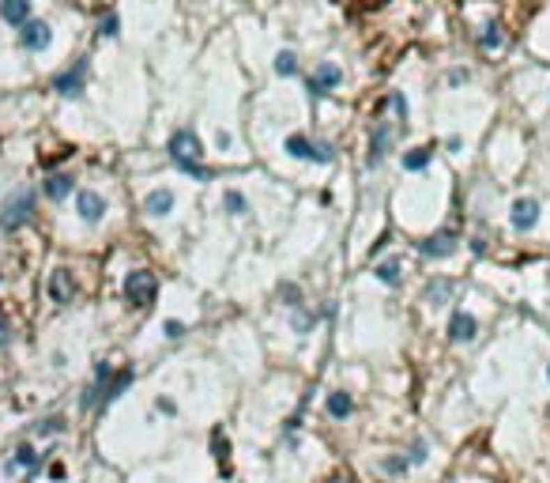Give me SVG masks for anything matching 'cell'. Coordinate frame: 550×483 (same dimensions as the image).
Masks as SVG:
<instances>
[{"mask_svg":"<svg viewBox=\"0 0 550 483\" xmlns=\"http://www.w3.org/2000/svg\"><path fill=\"white\" fill-rule=\"evenodd\" d=\"M313 159H316V163H332L335 151H332L328 144H313Z\"/></svg>","mask_w":550,"mask_h":483,"instance_id":"28","label":"cell"},{"mask_svg":"<svg viewBox=\"0 0 550 483\" xmlns=\"http://www.w3.org/2000/svg\"><path fill=\"white\" fill-rule=\"evenodd\" d=\"M215 144H219V151H222V147H230V144H234V136H230V133H222V128H219V133H215Z\"/></svg>","mask_w":550,"mask_h":483,"instance_id":"37","label":"cell"},{"mask_svg":"<svg viewBox=\"0 0 550 483\" xmlns=\"http://www.w3.org/2000/svg\"><path fill=\"white\" fill-rule=\"evenodd\" d=\"M328 483H347V480H328Z\"/></svg>","mask_w":550,"mask_h":483,"instance_id":"39","label":"cell"},{"mask_svg":"<svg viewBox=\"0 0 550 483\" xmlns=\"http://www.w3.org/2000/svg\"><path fill=\"white\" fill-rule=\"evenodd\" d=\"M351 412H354L351 393H328V415H332V419H347Z\"/></svg>","mask_w":550,"mask_h":483,"instance_id":"19","label":"cell"},{"mask_svg":"<svg viewBox=\"0 0 550 483\" xmlns=\"http://www.w3.org/2000/svg\"><path fill=\"white\" fill-rule=\"evenodd\" d=\"M374 276H377L381 283L396 287V283H399V265H396V261H385V265H377V268H374Z\"/></svg>","mask_w":550,"mask_h":483,"instance_id":"24","label":"cell"},{"mask_svg":"<svg viewBox=\"0 0 550 483\" xmlns=\"http://www.w3.org/2000/svg\"><path fill=\"white\" fill-rule=\"evenodd\" d=\"M34 219V193L31 189H15L12 197L0 204V230H20Z\"/></svg>","mask_w":550,"mask_h":483,"instance_id":"1","label":"cell"},{"mask_svg":"<svg viewBox=\"0 0 550 483\" xmlns=\"http://www.w3.org/2000/svg\"><path fill=\"white\" fill-rule=\"evenodd\" d=\"M49 42H53V31H49V23H42V20H26L20 27V45L26 53H42V50H49Z\"/></svg>","mask_w":550,"mask_h":483,"instance_id":"5","label":"cell"},{"mask_svg":"<svg viewBox=\"0 0 550 483\" xmlns=\"http://www.w3.org/2000/svg\"><path fill=\"white\" fill-rule=\"evenodd\" d=\"M162 332H166V340H181V336H185V325H181V321H166Z\"/></svg>","mask_w":550,"mask_h":483,"instance_id":"29","label":"cell"},{"mask_svg":"<svg viewBox=\"0 0 550 483\" xmlns=\"http://www.w3.org/2000/svg\"><path fill=\"white\" fill-rule=\"evenodd\" d=\"M275 72H279V76H294V72H298V57H294L291 50H283L275 57Z\"/></svg>","mask_w":550,"mask_h":483,"instance_id":"25","label":"cell"},{"mask_svg":"<svg viewBox=\"0 0 550 483\" xmlns=\"http://www.w3.org/2000/svg\"><path fill=\"white\" fill-rule=\"evenodd\" d=\"M38 464H42V453L34 449L31 442H20V445H15V453L8 457L4 472H8V476H15V472H26V476H34V472H38Z\"/></svg>","mask_w":550,"mask_h":483,"instance_id":"6","label":"cell"},{"mask_svg":"<svg viewBox=\"0 0 550 483\" xmlns=\"http://www.w3.org/2000/svg\"><path fill=\"white\" fill-rule=\"evenodd\" d=\"M287 151H291V155H294V159H313V144H310V140H305V136H302V133H294V136H291V140H287Z\"/></svg>","mask_w":550,"mask_h":483,"instance_id":"21","label":"cell"},{"mask_svg":"<svg viewBox=\"0 0 550 483\" xmlns=\"http://www.w3.org/2000/svg\"><path fill=\"white\" fill-rule=\"evenodd\" d=\"M279 299H287V306H298V287L294 283H279Z\"/></svg>","mask_w":550,"mask_h":483,"instance_id":"30","label":"cell"},{"mask_svg":"<svg viewBox=\"0 0 550 483\" xmlns=\"http://www.w3.org/2000/svg\"><path fill=\"white\" fill-rule=\"evenodd\" d=\"M535 219H539V204L531 200V197L512 204V227H517V230H531V227H535Z\"/></svg>","mask_w":550,"mask_h":483,"instance_id":"13","label":"cell"},{"mask_svg":"<svg viewBox=\"0 0 550 483\" xmlns=\"http://www.w3.org/2000/svg\"><path fill=\"white\" fill-rule=\"evenodd\" d=\"M385 468H388V472H407V461H399V457H388V461H385Z\"/></svg>","mask_w":550,"mask_h":483,"instance_id":"36","label":"cell"},{"mask_svg":"<svg viewBox=\"0 0 550 483\" xmlns=\"http://www.w3.org/2000/svg\"><path fill=\"white\" fill-rule=\"evenodd\" d=\"M0 20L12 27H23L31 20V0H0Z\"/></svg>","mask_w":550,"mask_h":483,"instance_id":"15","label":"cell"},{"mask_svg":"<svg viewBox=\"0 0 550 483\" xmlns=\"http://www.w3.org/2000/svg\"><path fill=\"white\" fill-rule=\"evenodd\" d=\"M388 140H392V128H388L385 121H381V125L374 128V136H369V155H366V163H369V166H377L381 159H385Z\"/></svg>","mask_w":550,"mask_h":483,"instance_id":"14","label":"cell"},{"mask_svg":"<svg viewBox=\"0 0 550 483\" xmlns=\"http://www.w3.org/2000/svg\"><path fill=\"white\" fill-rule=\"evenodd\" d=\"M339 80H343L339 64H332V61L316 64V68H313V76H310V95H324V91H332Z\"/></svg>","mask_w":550,"mask_h":483,"instance_id":"9","label":"cell"},{"mask_svg":"<svg viewBox=\"0 0 550 483\" xmlns=\"http://www.w3.org/2000/svg\"><path fill=\"white\" fill-rule=\"evenodd\" d=\"M42 189H45V197H49V200H64L72 193V178H68V174H49Z\"/></svg>","mask_w":550,"mask_h":483,"instance_id":"17","label":"cell"},{"mask_svg":"<svg viewBox=\"0 0 550 483\" xmlns=\"http://www.w3.org/2000/svg\"><path fill=\"white\" fill-rule=\"evenodd\" d=\"M144 211H147V216H155V219L170 216V211H174V193L170 189H151L144 197Z\"/></svg>","mask_w":550,"mask_h":483,"instance_id":"12","label":"cell"},{"mask_svg":"<svg viewBox=\"0 0 550 483\" xmlns=\"http://www.w3.org/2000/svg\"><path fill=\"white\" fill-rule=\"evenodd\" d=\"M227 449H230V445H227V438H222V434L215 431V457H219V461H227Z\"/></svg>","mask_w":550,"mask_h":483,"instance_id":"33","label":"cell"},{"mask_svg":"<svg viewBox=\"0 0 550 483\" xmlns=\"http://www.w3.org/2000/svg\"><path fill=\"white\" fill-rule=\"evenodd\" d=\"M547 378H550V366H547Z\"/></svg>","mask_w":550,"mask_h":483,"instance_id":"40","label":"cell"},{"mask_svg":"<svg viewBox=\"0 0 550 483\" xmlns=\"http://www.w3.org/2000/svg\"><path fill=\"white\" fill-rule=\"evenodd\" d=\"M128 385H132V370L125 366V370H117V374L109 378L106 385H102V401H98V404H109V401H117V396L125 393Z\"/></svg>","mask_w":550,"mask_h":483,"instance_id":"16","label":"cell"},{"mask_svg":"<svg viewBox=\"0 0 550 483\" xmlns=\"http://www.w3.org/2000/svg\"><path fill=\"white\" fill-rule=\"evenodd\" d=\"M49 480H64V464H61V461L49 464Z\"/></svg>","mask_w":550,"mask_h":483,"instance_id":"38","label":"cell"},{"mask_svg":"<svg viewBox=\"0 0 550 483\" xmlns=\"http://www.w3.org/2000/svg\"><path fill=\"white\" fill-rule=\"evenodd\" d=\"M76 211H79L83 223H98L106 216V200H102V193H95V189H79L76 193Z\"/></svg>","mask_w":550,"mask_h":483,"instance_id":"7","label":"cell"},{"mask_svg":"<svg viewBox=\"0 0 550 483\" xmlns=\"http://www.w3.org/2000/svg\"><path fill=\"white\" fill-rule=\"evenodd\" d=\"M155 291H158V280H155V272H147V268H136V272L125 276V299H128V306H136V310L151 306Z\"/></svg>","mask_w":550,"mask_h":483,"instance_id":"2","label":"cell"},{"mask_svg":"<svg viewBox=\"0 0 550 483\" xmlns=\"http://www.w3.org/2000/svg\"><path fill=\"white\" fill-rule=\"evenodd\" d=\"M479 45H482V50H501V45H505V34H501V27H498V23L482 27V34H479Z\"/></svg>","mask_w":550,"mask_h":483,"instance_id":"20","label":"cell"},{"mask_svg":"<svg viewBox=\"0 0 550 483\" xmlns=\"http://www.w3.org/2000/svg\"><path fill=\"white\" fill-rule=\"evenodd\" d=\"M426 163H430V147H415L404 155V170H422Z\"/></svg>","mask_w":550,"mask_h":483,"instance_id":"23","label":"cell"},{"mask_svg":"<svg viewBox=\"0 0 550 483\" xmlns=\"http://www.w3.org/2000/svg\"><path fill=\"white\" fill-rule=\"evenodd\" d=\"M222 204H227V211H230V216H241V211H245V197H241V193H234V189H230L227 197H222Z\"/></svg>","mask_w":550,"mask_h":483,"instance_id":"27","label":"cell"},{"mask_svg":"<svg viewBox=\"0 0 550 483\" xmlns=\"http://www.w3.org/2000/svg\"><path fill=\"white\" fill-rule=\"evenodd\" d=\"M388 102H392V110H396V114H399V117H407V98H404V95H399V91H396V95H392V98H388Z\"/></svg>","mask_w":550,"mask_h":483,"instance_id":"32","label":"cell"},{"mask_svg":"<svg viewBox=\"0 0 550 483\" xmlns=\"http://www.w3.org/2000/svg\"><path fill=\"white\" fill-rule=\"evenodd\" d=\"M204 147H200V136L192 133V128H177L170 136V159L181 166V163H200Z\"/></svg>","mask_w":550,"mask_h":483,"instance_id":"3","label":"cell"},{"mask_svg":"<svg viewBox=\"0 0 550 483\" xmlns=\"http://www.w3.org/2000/svg\"><path fill=\"white\" fill-rule=\"evenodd\" d=\"M12 343V325H8V318L0 313V348H8Z\"/></svg>","mask_w":550,"mask_h":483,"instance_id":"31","label":"cell"},{"mask_svg":"<svg viewBox=\"0 0 550 483\" xmlns=\"http://www.w3.org/2000/svg\"><path fill=\"white\" fill-rule=\"evenodd\" d=\"M475 332H479V321H475L471 313L456 310V313H452V321H449V340L468 343V340H475Z\"/></svg>","mask_w":550,"mask_h":483,"instance_id":"11","label":"cell"},{"mask_svg":"<svg viewBox=\"0 0 550 483\" xmlns=\"http://www.w3.org/2000/svg\"><path fill=\"white\" fill-rule=\"evenodd\" d=\"M422 461H426V445L418 442L415 449H411V457H407V464H422Z\"/></svg>","mask_w":550,"mask_h":483,"instance_id":"34","label":"cell"},{"mask_svg":"<svg viewBox=\"0 0 550 483\" xmlns=\"http://www.w3.org/2000/svg\"><path fill=\"white\" fill-rule=\"evenodd\" d=\"M117 31H121V20H117V12H106V15L98 20V34H102V38H114Z\"/></svg>","mask_w":550,"mask_h":483,"instance_id":"26","label":"cell"},{"mask_svg":"<svg viewBox=\"0 0 550 483\" xmlns=\"http://www.w3.org/2000/svg\"><path fill=\"white\" fill-rule=\"evenodd\" d=\"M72 295H76V280H72L68 268H53L49 272V299L57 306H68Z\"/></svg>","mask_w":550,"mask_h":483,"instance_id":"8","label":"cell"},{"mask_svg":"<svg viewBox=\"0 0 550 483\" xmlns=\"http://www.w3.org/2000/svg\"><path fill=\"white\" fill-rule=\"evenodd\" d=\"M61 431H64L61 415H45V419L34 423V434H42V438H53V434H61Z\"/></svg>","mask_w":550,"mask_h":483,"instance_id":"22","label":"cell"},{"mask_svg":"<svg viewBox=\"0 0 550 483\" xmlns=\"http://www.w3.org/2000/svg\"><path fill=\"white\" fill-rule=\"evenodd\" d=\"M452 291H456L452 280H434V283H426V302H430V306H441V302H449Z\"/></svg>","mask_w":550,"mask_h":483,"instance_id":"18","label":"cell"},{"mask_svg":"<svg viewBox=\"0 0 550 483\" xmlns=\"http://www.w3.org/2000/svg\"><path fill=\"white\" fill-rule=\"evenodd\" d=\"M418 253H426V257H452L456 253V235L452 230H437V235H430L426 242H418Z\"/></svg>","mask_w":550,"mask_h":483,"instance_id":"10","label":"cell"},{"mask_svg":"<svg viewBox=\"0 0 550 483\" xmlns=\"http://www.w3.org/2000/svg\"><path fill=\"white\" fill-rule=\"evenodd\" d=\"M155 408H158V412H166V415H174V412H177V404H174V401H166V396H158Z\"/></svg>","mask_w":550,"mask_h":483,"instance_id":"35","label":"cell"},{"mask_svg":"<svg viewBox=\"0 0 550 483\" xmlns=\"http://www.w3.org/2000/svg\"><path fill=\"white\" fill-rule=\"evenodd\" d=\"M83 83H87V61H76L72 68L53 76V91L64 98H76V95H83Z\"/></svg>","mask_w":550,"mask_h":483,"instance_id":"4","label":"cell"}]
</instances>
